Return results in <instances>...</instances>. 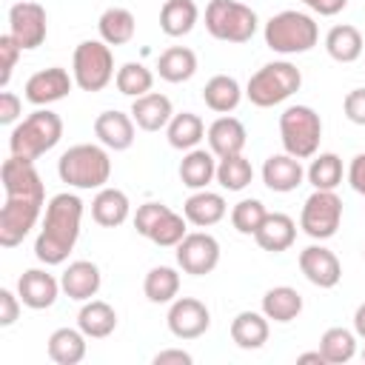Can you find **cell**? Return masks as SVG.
I'll use <instances>...</instances> for the list:
<instances>
[{
    "label": "cell",
    "mask_w": 365,
    "mask_h": 365,
    "mask_svg": "<svg viewBox=\"0 0 365 365\" xmlns=\"http://www.w3.org/2000/svg\"><path fill=\"white\" fill-rule=\"evenodd\" d=\"M194 356L182 348H165L160 354H154V365H191Z\"/></svg>",
    "instance_id": "cell-49"
},
{
    "label": "cell",
    "mask_w": 365,
    "mask_h": 365,
    "mask_svg": "<svg viewBox=\"0 0 365 365\" xmlns=\"http://www.w3.org/2000/svg\"><path fill=\"white\" fill-rule=\"evenodd\" d=\"M97 31H100V40L108 43V46H125L131 43L134 31H137V20L128 9L123 6H111L100 14L97 20Z\"/></svg>",
    "instance_id": "cell-28"
},
{
    "label": "cell",
    "mask_w": 365,
    "mask_h": 365,
    "mask_svg": "<svg viewBox=\"0 0 365 365\" xmlns=\"http://www.w3.org/2000/svg\"><path fill=\"white\" fill-rule=\"evenodd\" d=\"M134 117L123 114V111H103L94 120V134L100 140V145L111 148V151H125L134 143Z\"/></svg>",
    "instance_id": "cell-17"
},
{
    "label": "cell",
    "mask_w": 365,
    "mask_h": 365,
    "mask_svg": "<svg viewBox=\"0 0 365 365\" xmlns=\"http://www.w3.org/2000/svg\"><path fill=\"white\" fill-rule=\"evenodd\" d=\"M205 137H208V148L217 154V160H220V157H231V154H242L245 140H248L245 125H242L237 117H231V114L217 117V120L208 125Z\"/></svg>",
    "instance_id": "cell-18"
},
{
    "label": "cell",
    "mask_w": 365,
    "mask_h": 365,
    "mask_svg": "<svg viewBox=\"0 0 365 365\" xmlns=\"http://www.w3.org/2000/svg\"><path fill=\"white\" fill-rule=\"evenodd\" d=\"M299 86H302L299 68L288 60H274V63H265L259 71L251 74V80L245 86V94L254 106L271 108V106L285 103L291 94H297Z\"/></svg>",
    "instance_id": "cell-6"
},
{
    "label": "cell",
    "mask_w": 365,
    "mask_h": 365,
    "mask_svg": "<svg viewBox=\"0 0 365 365\" xmlns=\"http://www.w3.org/2000/svg\"><path fill=\"white\" fill-rule=\"evenodd\" d=\"M354 331H356V336H362L365 339V302L356 308V314H354Z\"/></svg>",
    "instance_id": "cell-51"
},
{
    "label": "cell",
    "mask_w": 365,
    "mask_h": 365,
    "mask_svg": "<svg viewBox=\"0 0 365 365\" xmlns=\"http://www.w3.org/2000/svg\"><path fill=\"white\" fill-rule=\"evenodd\" d=\"M100 268L88 259H77V262H68V268L63 271L60 277V285H63V294L68 299H77V302H86L91 297H97L100 291Z\"/></svg>",
    "instance_id": "cell-20"
},
{
    "label": "cell",
    "mask_w": 365,
    "mask_h": 365,
    "mask_svg": "<svg viewBox=\"0 0 365 365\" xmlns=\"http://www.w3.org/2000/svg\"><path fill=\"white\" fill-rule=\"evenodd\" d=\"M74 86V77H68L66 68L60 66H51V68H43V71H34L29 80H26V100L31 106H48V103H57L63 100Z\"/></svg>",
    "instance_id": "cell-15"
},
{
    "label": "cell",
    "mask_w": 365,
    "mask_h": 365,
    "mask_svg": "<svg viewBox=\"0 0 365 365\" xmlns=\"http://www.w3.org/2000/svg\"><path fill=\"white\" fill-rule=\"evenodd\" d=\"M299 311H302V297L291 285L268 288L265 297H262V314L274 322H291V319L299 317Z\"/></svg>",
    "instance_id": "cell-31"
},
{
    "label": "cell",
    "mask_w": 365,
    "mask_h": 365,
    "mask_svg": "<svg viewBox=\"0 0 365 365\" xmlns=\"http://www.w3.org/2000/svg\"><path fill=\"white\" fill-rule=\"evenodd\" d=\"M48 356L57 365H77L86 359V334L80 328H57L48 336Z\"/></svg>",
    "instance_id": "cell-29"
},
{
    "label": "cell",
    "mask_w": 365,
    "mask_h": 365,
    "mask_svg": "<svg viewBox=\"0 0 365 365\" xmlns=\"http://www.w3.org/2000/svg\"><path fill=\"white\" fill-rule=\"evenodd\" d=\"M46 31H48V17H46V9L40 3L23 0V3H14L9 9V34L20 43L23 51L43 46Z\"/></svg>",
    "instance_id": "cell-11"
},
{
    "label": "cell",
    "mask_w": 365,
    "mask_h": 365,
    "mask_svg": "<svg viewBox=\"0 0 365 365\" xmlns=\"http://www.w3.org/2000/svg\"><path fill=\"white\" fill-rule=\"evenodd\" d=\"M23 54L20 43L11 37V34H3L0 37V60H3V71H0V88H9V80H11V71L17 66V57Z\"/></svg>",
    "instance_id": "cell-44"
},
{
    "label": "cell",
    "mask_w": 365,
    "mask_h": 365,
    "mask_svg": "<svg viewBox=\"0 0 365 365\" xmlns=\"http://www.w3.org/2000/svg\"><path fill=\"white\" fill-rule=\"evenodd\" d=\"M319 351H322L325 362L342 365V362L354 359V354H356V336H354V331L339 328V325L336 328H328L322 334V339H319Z\"/></svg>",
    "instance_id": "cell-38"
},
{
    "label": "cell",
    "mask_w": 365,
    "mask_h": 365,
    "mask_svg": "<svg viewBox=\"0 0 365 365\" xmlns=\"http://www.w3.org/2000/svg\"><path fill=\"white\" fill-rule=\"evenodd\" d=\"M188 220L182 217V214H177V211H168L154 228H151V234H148V240L154 242V245H160V248H177L180 242H182V237L188 234Z\"/></svg>",
    "instance_id": "cell-42"
},
{
    "label": "cell",
    "mask_w": 365,
    "mask_h": 365,
    "mask_svg": "<svg viewBox=\"0 0 365 365\" xmlns=\"http://www.w3.org/2000/svg\"><path fill=\"white\" fill-rule=\"evenodd\" d=\"M254 240H257V245H259L262 251H271V254L288 251V248L294 245V240H297V222H294L288 214L274 211V214H268V217L262 220V225H259V231L254 234Z\"/></svg>",
    "instance_id": "cell-23"
},
{
    "label": "cell",
    "mask_w": 365,
    "mask_h": 365,
    "mask_svg": "<svg viewBox=\"0 0 365 365\" xmlns=\"http://www.w3.org/2000/svg\"><path fill=\"white\" fill-rule=\"evenodd\" d=\"M71 71H74V83L83 91H103L111 77H114V54L111 46L103 40H83L74 48V60H71Z\"/></svg>",
    "instance_id": "cell-9"
},
{
    "label": "cell",
    "mask_w": 365,
    "mask_h": 365,
    "mask_svg": "<svg viewBox=\"0 0 365 365\" xmlns=\"http://www.w3.org/2000/svg\"><path fill=\"white\" fill-rule=\"evenodd\" d=\"M362 359H365V351H362Z\"/></svg>",
    "instance_id": "cell-53"
},
{
    "label": "cell",
    "mask_w": 365,
    "mask_h": 365,
    "mask_svg": "<svg viewBox=\"0 0 365 365\" xmlns=\"http://www.w3.org/2000/svg\"><path fill=\"white\" fill-rule=\"evenodd\" d=\"M20 297L11 294L9 288H0V328H11L20 317Z\"/></svg>",
    "instance_id": "cell-46"
},
{
    "label": "cell",
    "mask_w": 365,
    "mask_h": 365,
    "mask_svg": "<svg viewBox=\"0 0 365 365\" xmlns=\"http://www.w3.org/2000/svg\"><path fill=\"white\" fill-rule=\"evenodd\" d=\"M279 140L291 157H297V160L314 157L319 148V140H322L319 114L311 106H288L279 114Z\"/></svg>",
    "instance_id": "cell-7"
},
{
    "label": "cell",
    "mask_w": 365,
    "mask_h": 365,
    "mask_svg": "<svg viewBox=\"0 0 365 365\" xmlns=\"http://www.w3.org/2000/svg\"><path fill=\"white\" fill-rule=\"evenodd\" d=\"M143 291H145V299L154 302V305L174 302L177 294H180V274L171 265H157V268H151L145 274Z\"/></svg>",
    "instance_id": "cell-36"
},
{
    "label": "cell",
    "mask_w": 365,
    "mask_h": 365,
    "mask_svg": "<svg viewBox=\"0 0 365 365\" xmlns=\"http://www.w3.org/2000/svg\"><path fill=\"white\" fill-rule=\"evenodd\" d=\"M311 11H317V14H322V17H334V14H339L345 6H348V0H302Z\"/></svg>",
    "instance_id": "cell-50"
},
{
    "label": "cell",
    "mask_w": 365,
    "mask_h": 365,
    "mask_svg": "<svg viewBox=\"0 0 365 365\" xmlns=\"http://www.w3.org/2000/svg\"><path fill=\"white\" fill-rule=\"evenodd\" d=\"M157 71L165 83H185L194 77L197 71V54L185 46H171L160 54L157 60Z\"/></svg>",
    "instance_id": "cell-34"
},
{
    "label": "cell",
    "mask_w": 365,
    "mask_h": 365,
    "mask_svg": "<svg viewBox=\"0 0 365 365\" xmlns=\"http://www.w3.org/2000/svg\"><path fill=\"white\" fill-rule=\"evenodd\" d=\"M165 134H168L171 148L191 151V148H197V143L205 137V123H202L197 114L182 111V114H174V117H171V123L165 125Z\"/></svg>",
    "instance_id": "cell-35"
},
{
    "label": "cell",
    "mask_w": 365,
    "mask_h": 365,
    "mask_svg": "<svg viewBox=\"0 0 365 365\" xmlns=\"http://www.w3.org/2000/svg\"><path fill=\"white\" fill-rule=\"evenodd\" d=\"M57 174L74 188H103L111 177V160L106 145L77 143L57 160Z\"/></svg>",
    "instance_id": "cell-4"
},
{
    "label": "cell",
    "mask_w": 365,
    "mask_h": 365,
    "mask_svg": "<svg viewBox=\"0 0 365 365\" xmlns=\"http://www.w3.org/2000/svg\"><path fill=\"white\" fill-rule=\"evenodd\" d=\"M202 100H205V106H208L211 111L228 114V111H234V108L240 106L242 88H240V83H237L234 77H228V74H214V77L202 86Z\"/></svg>",
    "instance_id": "cell-30"
},
{
    "label": "cell",
    "mask_w": 365,
    "mask_h": 365,
    "mask_svg": "<svg viewBox=\"0 0 365 365\" xmlns=\"http://www.w3.org/2000/svg\"><path fill=\"white\" fill-rule=\"evenodd\" d=\"M342 222V200L336 191H322L314 188V194L305 200L302 214H299V228L311 240H331Z\"/></svg>",
    "instance_id": "cell-10"
},
{
    "label": "cell",
    "mask_w": 365,
    "mask_h": 365,
    "mask_svg": "<svg viewBox=\"0 0 365 365\" xmlns=\"http://www.w3.org/2000/svg\"><path fill=\"white\" fill-rule=\"evenodd\" d=\"M251 180H254V168L242 154H231V157L217 160V182L225 191H242Z\"/></svg>",
    "instance_id": "cell-39"
},
{
    "label": "cell",
    "mask_w": 365,
    "mask_h": 365,
    "mask_svg": "<svg viewBox=\"0 0 365 365\" xmlns=\"http://www.w3.org/2000/svg\"><path fill=\"white\" fill-rule=\"evenodd\" d=\"M362 257H365V251H362Z\"/></svg>",
    "instance_id": "cell-54"
},
{
    "label": "cell",
    "mask_w": 365,
    "mask_h": 365,
    "mask_svg": "<svg viewBox=\"0 0 365 365\" xmlns=\"http://www.w3.org/2000/svg\"><path fill=\"white\" fill-rule=\"evenodd\" d=\"M257 23V11L240 0H211L205 6V29L222 43H248Z\"/></svg>",
    "instance_id": "cell-8"
},
{
    "label": "cell",
    "mask_w": 365,
    "mask_h": 365,
    "mask_svg": "<svg viewBox=\"0 0 365 365\" xmlns=\"http://www.w3.org/2000/svg\"><path fill=\"white\" fill-rule=\"evenodd\" d=\"M0 180L6 191L0 208V245L14 248L37 225L40 211L46 208V185L34 168V160H23L14 154L3 163Z\"/></svg>",
    "instance_id": "cell-1"
},
{
    "label": "cell",
    "mask_w": 365,
    "mask_h": 365,
    "mask_svg": "<svg viewBox=\"0 0 365 365\" xmlns=\"http://www.w3.org/2000/svg\"><path fill=\"white\" fill-rule=\"evenodd\" d=\"M77 328L88 339H106L117 328V311L103 299H86V305L77 314Z\"/></svg>",
    "instance_id": "cell-26"
},
{
    "label": "cell",
    "mask_w": 365,
    "mask_h": 365,
    "mask_svg": "<svg viewBox=\"0 0 365 365\" xmlns=\"http://www.w3.org/2000/svg\"><path fill=\"white\" fill-rule=\"evenodd\" d=\"M308 182L314 188H322V191H336V185L342 182V160L334 154V151H325V154H317L305 171Z\"/></svg>",
    "instance_id": "cell-37"
},
{
    "label": "cell",
    "mask_w": 365,
    "mask_h": 365,
    "mask_svg": "<svg viewBox=\"0 0 365 365\" xmlns=\"http://www.w3.org/2000/svg\"><path fill=\"white\" fill-rule=\"evenodd\" d=\"M228 205L222 200V194L217 191H208V188H200L194 191L185 202H182V217L197 225V228H208V225H217L222 217H225Z\"/></svg>",
    "instance_id": "cell-22"
},
{
    "label": "cell",
    "mask_w": 365,
    "mask_h": 365,
    "mask_svg": "<svg viewBox=\"0 0 365 365\" xmlns=\"http://www.w3.org/2000/svg\"><path fill=\"white\" fill-rule=\"evenodd\" d=\"M128 214H131V202H128L125 191H120V188L103 185V188L97 191V197L91 200V217H94V222L103 225V228H117V225H123V222L128 220Z\"/></svg>",
    "instance_id": "cell-24"
},
{
    "label": "cell",
    "mask_w": 365,
    "mask_h": 365,
    "mask_svg": "<svg viewBox=\"0 0 365 365\" xmlns=\"http://www.w3.org/2000/svg\"><path fill=\"white\" fill-rule=\"evenodd\" d=\"M180 180L194 191L208 188V182L217 180V154L211 148H191L180 163Z\"/></svg>",
    "instance_id": "cell-25"
},
{
    "label": "cell",
    "mask_w": 365,
    "mask_h": 365,
    "mask_svg": "<svg viewBox=\"0 0 365 365\" xmlns=\"http://www.w3.org/2000/svg\"><path fill=\"white\" fill-rule=\"evenodd\" d=\"M200 9L194 0H165L160 9V29L168 37H182L197 26Z\"/></svg>",
    "instance_id": "cell-32"
},
{
    "label": "cell",
    "mask_w": 365,
    "mask_h": 365,
    "mask_svg": "<svg viewBox=\"0 0 365 365\" xmlns=\"http://www.w3.org/2000/svg\"><path fill=\"white\" fill-rule=\"evenodd\" d=\"M168 211H171V208H168L165 202H143V205L137 208V214H134V228H137V234L148 237L151 228H154Z\"/></svg>",
    "instance_id": "cell-43"
},
{
    "label": "cell",
    "mask_w": 365,
    "mask_h": 365,
    "mask_svg": "<svg viewBox=\"0 0 365 365\" xmlns=\"http://www.w3.org/2000/svg\"><path fill=\"white\" fill-rule=\"evenodd\" d=\"M342 111L354 125H365V88H354L342 100Z\"/></svg>",
    "instance_id": "cell-45"
},
{
    "label": "cell",
    "mask_w": 365,
    "mask_h": 365,
    "mask_svg": "<svg viewBox=\"0 0 365 365\" xmlns=\"http://www.w3.org/2000/svg\"><path fill=\"white\" fill-rule=\"evenodd\" d=\"M302 165L297 157H291L288 151L285 154H271L262 165V182L277 191V194H288V191H297L302 185Z\"/></svg>",
    "instance_id": "cell-19"
},
{
    "label": "cell",
    "mask_w": 365,
    "mask_h": 365,
    "mask_svg": "<svg viewBox=\"0 0 365 365\" xmlns=\"http://www.w3.org/2000/svg\"><path fill=\"white\" fill-rule=\"evenodd\" d=\"M348 182H351V188L356 194L365 197V154H356L351 160V165H348Z\"/></svg>",
    "instance_id": "cell-48"
},
{
    "label": "cell",
    "mask_w": 365,
    "mask_h": 365,
    "mask_svg": "<svg viewBox=\"0 0 365 365\" xmlns=\"http://www.w3.org/2000/svg\"><path fill=\"white\" fill-rule=\"evenodd\" d=\"M297 362H299V365H305V362H319V365H325V356H322V351H305V354L297 356Z\"/></svg>",
    "instance_id": "cell-52"
},
{
    "label": "cell",
    "mask_w": 365,
    "mask_h": 365,
    "mask_svg": "<svg viewBox=\"0 0 365 365\" xmlns=\"http://www.w3.org/2000/svg\"><path fill=\"white\" fill-rule=\"evenodd\" d=\"M268 217V211H265V205L259 202V200H240L234 208H231V225L240 231V234H245V237H254L257 231H259V225H262V220Z\"/></svg>",
    "instance_id": "cell-41"
},
{
    "label": "cell",
    "mask_w": 365,
    "mask_h": 365,
    "mask_svg": "<svg viewBox=\"0 0 365 365\" xmlns=\"http://www.w3.org/2000/svg\"><path fill=\"white\" fill-rule=\"evenodd\" d=\"M231 339L242 351H257L268 342V317L257 311H240L231 319Z\"/></svg>",
    "instance_id": "cell-27"
},
{
    "label": "cell",
    "mask_w": 365,
    "mask_h": 365,
    "mask_svg": "<svg viewBox=\"0 0 365 365\" xmlns=\"http://www.w3.org/2000/svg\"><path fill=\"white\" fill-rule=\"evenodd\" d=\"M362 34L356 26H334L328 34H325V51L336 60V63H354L362 57Z\"/></svg>",
    "instance_id": "cell-33"
},
{
    "label": "cell",
    "mask_w": 365,
    "mask_h": 365,
    "mask_svg": "<svg viewBox=\"0 0 365 365\" xmlns=\"http://www.w3.org/2000/svg\"><path fill=\"white\" fill-rule=\"evenodd\" d=\"M317 40H319V29H317L314 17L305 11L285 9L265 23V46L271 51L302 54V51H311L317 46Z\"/></svg>",
    "instance_id": "cell-5"
},
{
    "label": "cell",
    "mask_w": 365,
    "mask_h": 365,
    "mask_svg": "<svg viewBox=\"0 0 365 365\" xmlns=\"http://www.w3.org/2000/svg\"><path fill=\"white\" fill-rule=\"evenodd\" d=\"M217 262H220V242L205 231L185 234L182 242L177 245V265L191 277L211 274Z\"/></svg>",
    "instance_id": "cell-12"
},
{
    "label": "cell",
    "mask_w": 365,
    "mask_h": 365,
    "mask_svg": "<svg viewBox=\"0 0 365 365\" xmlns=\"http://www.w3.org/2000/svg\"><path fill=\"white\" fill-rule=\"evenodd\" d=\"M60 288L63 285L48 271H43V268H29L17 279V297L23 299L26 308H34V311L51 308L57 294H60Z\"/></svg>",
    "instance_id": "cell-16"
},
{
    "label": "cell",
    "mask_w": 365,
    "mask_h": 365,
    "mask_svg": "<svg viewBox=\"0 0 365 365\" xmlns=\"http://www.w3.org/2000/svg\"><path fill=\"white\" fill-rule=\"evenodd\" d=\"M168 331L177 339H197L208 331L211 325V314L205 308V302L194 299V297H180L171 302L168 308Z\"/></svg>",
    "instance_id": "cell-13"
},
{
    "label": "cell",
    "mask_w": 365,
    "mask_h": 365,
    "mask_svg": "<svg viewBox=\"0 0 365 365\" xmlns=\"http://www.w3.org/2000/svg\"><path fill=\"white\" fill-rule=\"evenodd\" d=\"M299 271L317 288H334L342 279V265L336 254L325 245H308L299 251Z\"/></svg>",
    "instance_id": "cell-14"
},
{
    "label": "cell",
    "mask_w": 365,
    "mask_h": 365,
    "mask_svg": "<svg viewBox=\"0 0 365 365\" xmlns=\"http://www.w3.org/2000/svg\"><path fill=\"white\" fill-rule=\"evenodd\" d=\"M83 222V200L77 194H54L46 202L43 225L34 240V257L46 265H60L68 259V254L77 245Z\"/></svg>",
    "instance_id": "cell-2"
},
{
    "label": "cell",
    "mask_w": 365,
    "mask_h": 365,
    "mask_svg": "<svg viewBox=\"0 0 365 365\" xmlns=\"http://www.w3.org/2000/svg\"><path fill=\"white\" fill-rule=\"evenodd\" d=\"M20 114H23V100L14 91L3 88L0 91V123L3 125H11V123L20 120Z\"/></svg>",
    "instance_id": "cell-47"
},
{
    "label": "cell",
    "mask_w": 365,
    "mask_h": 365,
    "mask_svg": "<svg viewBox=\"0 0 365 365\" xmlns=\"http://www.w3.org/2000/svg\"><path fill=\"white\" fill-rule=\"evenodd\" d=\"M137 123V128L143 131H160L171 123L174 117V108H171V100L160 91H148L143 97H134L131 103V111H128Z\"/></svg>",
    "instance_id": "cell-21"
},
{
    "label": "cell",
    "mask_w": 365,
    "mask_h": 365,
    "mask_svg": "<svg viewBox=\"0 0 365 365\" xmlns=\"http://www.w3.org/2000/svg\"><path fill=\"white\" fill-rule=\"evenodd\" d=\"M63 137V120L60 114L48 108L31 111L26 120H20L9 134V151L23 160H37L46 151H51Z\"/></svg>",
    "instance_id": "cell-3"
},
{
    "label": "cell",
    "mask_w": 365,
    "mask_h": 365,
    "mask_svg": "<svg viewBox=\"0 0 365 365\" xmlns=\"http://www.w3.org/2000/svg\"><path fill=\"white\" fill-rule=\"evenodd\" d=\"M114 83H117V91L120 94H125V97H143V94L151 91L154 74L143 63H123L117 68V74H114Z\"/></svg>",
    "instance_id": "cell-40"
}]
</instances>
